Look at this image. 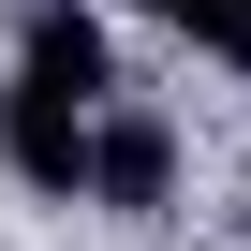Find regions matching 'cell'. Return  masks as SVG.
<instances>
[{
	"label": "cell",
	"instance_id": "cell-1",
	"mask_svg": "<svg viewBox=\"0 0 251 251\" xmlns=\"http://www.w3.org/2000/svg\"><path fill=\"white\" fill-rule=\"evenodd\" d=\"M103 89H118L103 15H89V0H30L15 89H0V163H15L30 192H74V177H89V118H103Z\"/></svg>",
	"mask_w": 251,
	"mask_h": 251
},
{
	"label": "cell",
	"instance_id": "cell-2",
	"mask_svg": "<svg viewBox=\"0 0 251 251\" xmlns=\"http://www.w3.org/2000/svg\"><path fill=\"white\" fill-rule=\"evenodd\" d=\"M89 207H118V222H163L177 207V118L163 103H103L89 118V177H74Z\"/></svg>",
	"mask_w": 251,
	"mask_h": 251
},
{
	"label": "cell",
	"instance_id": "cell-3",
	"mask_svg": "<svg viewBox=\"0 0 251 251\" xmlns=\"http://www.w3.org/2000/svg\"><path fill=\"white\" fill-rule=\"evenodd\" d=\"M133 15H163L192 59H222V74H251V0H133Z\"/></svg>",
	"mask_w": 251,
	"mask_h": 251
}]
</instances>
